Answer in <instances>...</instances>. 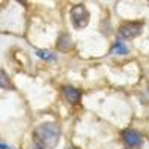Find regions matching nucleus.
Instances as JSON below:
<instances>
[{
  "label": "nucleus",
  "instance_id": "nucleus-11",
  "mask_svg": "<svg viewBox=\"0 0 149 149\" xmlns=\"http://www.w3.org/2000/svg\"><path fill=\"white\" fill-rule=\"evenodd\" d=\"M69 149H76V148H69Z\"/></svg>",
  "mask_w": 149,
  "mask_h": 149
},
{
  "label": "nucleus",
  "instance_id": "nucleus-4",
  "mask_svg": "<svg viewBox=\"0 0 149 149\" xmlns=\"http://www.w3.org/2000/svg\"><path fill=\"white\" fill-rule=\"evenodd\" d=\"M124 142H125L128 146H140L142 145V134L137 133V131H134V130H127V131H124Z\"/></svg>",
  "mask_w": 149,
  "mask_h": 149
},
{
  "label": "nucleus",
  "instance_id": "nucleus-8",
  "mask_svg": "<svg viewBox=\"0 0 149 149\" xmlns=\"http://www.w3.org/2000/svg\"><path fill=\"white\" fill-rule=\"evenodd\" d=\"M0 88H5V90H9L10 88V82H9V78L5 72L0 70Z\"/></svg>",
  "mask_w": 149,
  "mask_h": 149
},
{
  "label": "nucleus",
  "instance_id": "nucleus-3",
  "mask_svg": "<svg viewBox=\"0 0 149 149\" xmlns=\"http://www.w3.org/2000/svg\"><path fill=\"white\" fill-rule=\"evenodd\" d=\"M142 29L143 26L140 22H127L122 24L119 29V36L122 39H134L139 34H142Z\"/></svg>",
  "mask_w": 149,
  "mask_h": 149
},
{
  "label": "nucleus",
  "instance_id": "nucleus-5",
  "mask_svg": "<svg viewBox=\"0 0 149 149\" xmlns=\"http://www.w3.org/2000/svg\"><path fill=\"white\" fill-rule=\"evenodd\" d=\"M63 94L66 97V100L69 103H72V104H76L79 102V98H81L79 90L73 88V86H64V88H63Z\"/></svg>",
  "mask_w": 149,
  "mask_h": 149
},
{
  "label": "nucleus",
  "instance_id": "nucleus-7",
  "mask_svg": "<svg viewBox=\"0 0 149 149\" xmlns=\"http://www.w3.org/2000/svg\"><path fill=\"white\" fill-rule=\"evenodd\" d=\"M113 52L115 54H119V55H125L128 52V46L124 43V42H116L115 46H113Z\"/></svg>",
  "mask_w": 149,
  "mask_h": 149
},
{
  "label": "nucleus",
  "instance_id": "nucleus-10",
  "mask_svg": "<svg viewBox=\"0 0 149 149\" xmlns=\"http://www.w3.org/2000/svg\"><path fill=\"white\" fill-rule=\"evenodd\" d=\"M0 149H14V148H10V146H8L5 143H0Z\"/></svg>",
  "mask_w": 149,
  "mask_h": 149
},
{
  "label": "nucleus",
  "instance_id": "nucleus-12",
  "mask_svg": "<svg viewBox=\"0 0 149 149\" xmlns=\"http://www.w3.org/2000/svg\"><path fill=\"white\" fill-rule=\"evenodd\" d=\"M19 2H22V3H24V0H19Z\"/></svg>",
  "mask_w": 149,
  "mask_h": 149
},
{
  "label": "nucleus",
  "instance_id": "nucleus-6",
  "mask_svg": "<svg viewBox=\"0 0 149 149\" xmlns=\"http://www.w3.org/2000/svg\"><path fill=\"white\" fill-rule=\"evenodd\" d=\"M58 48L61 49V51H67V49L72 48V39H70V36L69 34H61L58 37Z\"/></svg>",
  "mask_w": 149,
  "mask_h": 149
},
{
  "label": "nucleus",
  "instance_id": "nucleus-2",
  "mask_svg": "<svg viewBox=\"0 0 149 149\" xmlns=\"http://www.w3.org/2000/svg\"><path fill=\"white\" fill-rule=\"evenodd\" d=\"M70 21L73 24L74 29H84L88 26V21H90V14L84 5H76L73 6L70 10Z\"/></svg>",
  "mask_w": 149,
  "mask_h": 149
},
{
  "label": "nucleus",
  "instance_id": "nucleus-1",
  "mask_svg": "<svg viewBox=\"0 0 149 149\" xmlns=\"http://www.w3.org/2000/svg\"><path fill=\"white\" fill-rule=\"evenodd\" d=\"M36 140L45 148H55L61 137V130L55 122H45L40 124L34 131Z\"/></svg>",
  "mask_w": 149,
  "mask_h": 149
},
{
  "label": "nucleus",
  "instance_id": "nucleus-9",
  "mask_svg": "<svg viewBox=\"0 0 149 149\" xmlns=\"http://www.w3.org/2000/svg\"><path fill=\"white\" fill-rule=\"evenodd\" d=\"M36 54H37V57L45 58V60H55V55H52L51 52H48V51H37Z\"/></svg>",
  "mask_w": 149,
  "mask_h": 149
}]
</instances>
